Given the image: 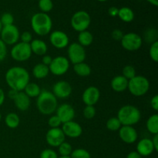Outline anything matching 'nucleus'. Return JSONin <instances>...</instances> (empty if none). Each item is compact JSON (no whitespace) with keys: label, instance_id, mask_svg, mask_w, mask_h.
<instances>
[{"label":"nucleus","instance_id":"1","mask_svg":"<svg viewBox=\"0 0 158 158\" xmlns=\"http://www.w3.org/2000/svg\"><path fill=\"white\" fill-rule=\"evenodd\" d=\"M6 82L10 89L21 92L29 83V73L22 66H12L9 68L5 76Z\"/></svg>","mask_w":158,"mask_h":158},{"label":"nucleus","instance_id":"2","mask_svg":"<svg viewBox=\"0 0 158 158\" xmlns=\"http://www.w3.org/2000/svg\"><path fill=\"white\" fill-rule=\"evenodd\" d=\"M37 109L43 115H51L58 107L57 98L52 92L43 89L41 90L36 100Z\"/></svg>","mask_w":158,"mask_h":158},{"label":"nucleus","instance_id":"3","mask_svg":"<svg viewBox=\"0 0 158 158\" xmlns=\"http://www.w3.org/2000/svg\"><path fill=\"white\" fill-rule=\"evenodd\" d=\"M31 26L35 34L40 36L48 35L52 28V21L47 13L37 12L31 18Z\"/></svg>","mask_w":158,"mask_h":158},{"label":"nucleus","instance_id":"4","mask_svg":"<svg viewBox=\"0 0 158 158\" xmlns=\"http://www.w3.org/2000/svg\"><path fill=\"white\" fill-rule=\"evenodd\" d=\"M117 117L122 126H134L140 121L141 114L136 106L133 105H125L119 110Z\"/></svg>","mask_w":158,"mask_h":158},{"label":"nucleus","instance_id":"5","mask_svg":"<svg viewBox=\"0 0 158 158\" xmlns=\"http://www.w3.org/2000/svg\"><path fill=\"white\" fill-rule=\"evenodd\" d=\"M127 89L134 97H142L150 89V82L143 76L136 75L134 78L128 80Z\"/></svg>","mask_w":158,"mask_h":158},{"label":"nucleus","instance_id":"6","mask_svg":"<svg viewBox=\"0 0 158 158\" xmlns=\"http://www.w3.org/2000/svg\"><path fill=\"white\" fill-rule=\"evenodd\" d=\"M71 26L77 32H83L87 30L90 26L91 18L87 12L83 10L76 12L71 18Z\"/></svg>","mask_w":158,"mask_h":158},{"label":"nucleus","instance_id":"7","mask_svg":"<svg viewBox=\"0 0 158 158\" xmlns=\"http://www.w3.org/2000/svg\"><path fill=\"white\" fill-rule=\"evenodd\" d=\"M30 45L23 42L15 43L11 49L10 54L14 60L18 62L27 61L32 56Z\"/></svg>","mask_w":158,"mask_h":158},{"label":"nucleus","instance_id":"8","mask_svg":"<svg viewBox=\"0 0 158 158\" xmlns=\"http://www.w3.org/2000/svg\"><path fill=\"white\" fill-rule=\"evenodd\" d=\"M121 46L127 51H137L140 49L143 44V39L135 32H128L123 34L121 40Z\"/></svg>","mask_w":158,"mask_h":158},{"label":"nucleus","instance_id":"9","mask_svg":"<svg viewBox=\"0 0 158 158\" xmlns=\"http://www.w3.org/2000/svg\"><path fill=\"white\" fill-rule=\"evenodd\" d=\"M69 60L66 57L60 56L52 59L49 66V72L55 76H63L68 72L69 69Z\"/></svg>","mask_w":158,"mask_h":158},{"label":"nucleus","instance_id":"10","mask_svg":"<svg viewBox=\"0 0 158 158\" xmlns=\"http://www.w3.org/2000/svg\"><path fill=\"white\" fill-rule=\"evenodd\" d=\"M1 40L7 46L11 45L13 46L15 43H18L20 37L19 30L15 25H10V26H3L1 32Z\"/></svg>","mask_w":158,"mask_h":158},{"label":"nucleus","instance_id":"11","mask_svg":"<svg viewBox=\"0 0 158 158\" xmlns=\"http://www.w3.org/2000/svg\"><path fill=\"white\" fill-rule=\"evenodd\" d=\"M67 54L69 63H72L73 65L84 62L86 59L84 47L78 43H73L69 45L67 49Z\"/></svg>","mask_w":158,"mask_h":158},{"label":"nucleus","instance_id":"12","mask_svg":"<svg viewBox=\"0 0 158 158\" xmlns=\"http://www.w3.org/2000/svg\"><path fill=\"white\" fill-rule=\"evenodd\" d=\"M66 136L60 127L50 128L46 134V140L49 146L58 148L63 142L65 141Z\"/></svg>","mask_w":158,"mask_h":158},{"label":"nucleus","instance_id":"13","mask_svg":"<svg viewBox=\"0 0 158 158\" xmlns=\"http://www.w3.org/2000/svg\"><path fill=\"white\" fill-rule=\"evenodd\" d=\"M49 42L56 49H64L69 45V39L66 32L61 30H55L49 35Z\"/></svg>","mask_w":158,"mask_h":158},{"label":"nucleus","instance_id":"14","mask_svg":"<svg viewBox=\"0 0 158 158\" xmlns=\"http://www.w3.org/2000/svg\"><path fill=\"white\" fill-rule=\"evenodd\" d=\"M72 86L68 82L61 80L58 81L52 86V94L57 99L68 98L72 94Z\"/></svg>","mask_w":158,"mask_h":158},{"label":"nucleus","instance_id":"15","mask_svg":"<svg viewBox=\"0 0 158 158\" xmlns=\"http://www.w3.org/2000/svg\"><path fill=\"white\" fill-rule=\"evenodd\" d=\"M100 97V92L97 87L90 86L86 88L83 93L82 100L86 106H94L97 104Z\"/></svg>","mask_w":158,"mask_h":158},{"label":"nucleus","instance_id":"16","mask_svg":"<svg viewBox=\"0 0 158 158\" xmlns=\"http://www.w3.org/2000/svg\"><path fill=\"white\" fill-rule=\"evenodd\" d=\"M118 131L120 138L127 144L135 143L138 138L137 131L133 126H122Z\"/></svg>","mask_w":158,"mask_h":158},{"label":"nucleus","instance_id":"17","mask_svg":"<svg viewBox=\"0 0 158 158\" xmlns=\"http://www.w3.org/2000/svg\"><path fill=\"white\" fill-rule=\"evenodd\" d=\"M56 115L60 118L62 123L71 121L75 117V110L69 103H63L56 110Z\"/></svg>","mask_w":158,"mask_h":158},{"label":"nucleus","instance_id":"18","mask_svg":"<svg viewBox=\"0 0 158 158\" xmlns=\"http://www.w3.org/2000/svg\"><path fill=\"white\" fill-rule=\"evenodd\" d=\"M61 129L65 136L70 138H77L80 137L83 133L82 127L73 120L63 123Z\"/></svg>","mask_w":158,"mask_h":158},{"label":"nucleus","instance_id":"19","mask_svg":"<svg viewBox=\"0 0 158 158\" xmlns=\"http://www.w3.org/2000/svg\"><path fill=\"white\" fill-rule=\"evenodd\" d=\"M137 151L141 157H148L155 151L152 140L149 138H143L137 144Z\"/></svg>","mask_w":158,"mask_h":158},{"label":"nucleus","instance_id":"20","mask_svg":"<svg viewBox=\"0 0 158 158\" xmlns=\"http://www.w3.org/2000/svg\"><path fill=\"white\" fill-rule=\"evenodd\" d=\"M111 88L117 93H122L127 89L128 80L122 75L116 76L111 80Z\"/></svg>","mask_w":158,"mask_h":158},{"label":"nucleus","instance_id":"21","mask_svg":"<svg viewBox=\"0 0 158 158\" xmlns=\"http://www.w3.org/2000/svg\"><path fill=\"white\" fill-rule=\"evenodd\" d=\"M15 107L21 111H26L30 106V98L23 91L19 92L18 95L13 100Z\"/></svg>","mask_w":158,"mask_h":158},{"label":"nucleus","instance_id":"22","mask_svg":"<svg viewBox=\"0 0 158 158\" xmlns=\"http://www.w3.org/2000/svg\"><path fill=\"white\" fill-rule=\"evenodd\" d=\"M32 53L36 56H44L46 55L48 50L47 44L43 40L35 39L32 40L29 43Z\"/></svg>","mask_w":158,"mask_h":158},{"label":"nucleus","instance_id":"23","mask_svg":"<svg viewBox=\"0 0 158 158\" xmlns=\"http://www.w3.org/2000/svg\"><path fill=\"white\" fill-rule=\"evenodd\" d=\"M73 70L77 75L82 77H86L90 75L91 68L90 66L85 62L77 63L73 65Z\"/></svg>","mask_w":158,"mask_h":158},{"label":"nucleus","instance_id":"24","mask_svg":"<svg viewBox=\"0 0 158 158\" xmlns=\"http://www.w3.org/2000/svg\"><path fill=\"white\" fill-rule=\"evenodd\" d=\"M49 66L43 64V63H38L35 65L32 69V75L36 79H44L49 75Z\"/></svg>","mask_w":158,"mask_h":158},{"label":"nucleus","instance_id":"25","mask_svg":"<svg viewBox=\"0 0 158 158\" xmlns=\"http://www.w3.org/2000/svg\"><path fill=\"white\" fill-rule=\"evenodd\" d=\"M117 16L124 23H131L134 19V12L131 8L124 6L119 9Z\"/></svg>","mask_w":158,"mask_h":158},{"label":"nucleus","instance_id":"26","mask_svg":"<svg viewBox=\"0 0 158 158\" xmlns=\"http://www.w3.org/2000/svg\"><path fill=\"white\" fill-rule=\"evenodd\" d=\"M94 41V35L88 30L83 31L79 32L78 35V43L82 46H89L92 44Z\"/></svg>","mask_w":158,"mask_h":158},{"label":"nucleus","instance_id":"27","mask_svg":"<svg viewBox=\"0 0 158 158\" xmlns=\"http://www.w3.org/2000/svg\"><path fill=\"white\" fill-rule=\"evenodd\" d=\"M23 92L29 98H34V97H38V96L40 95L41 93V88L37 83H29L23 89Z\"/></svg>","mask_w":158,"mask_h":158},{"label":"nucleus","instance_id":"28","mask_svg":"<svg viewBox=\"0 0 158 158\" xmlns=\"http://www.w3.org/2000/svg\"><path fill=\"white\" fill-rule=\"evenodd\" d=\"M5 123L9 128L15 129L18 127L20 123L19 117L15 113H9L5 117Z\"/></svg>","mask_w":158,"mask_h":158},{"label":"nucleus","instance_id":"29","mask_svg":"<svg viewBox=\"0 0 158 158\" xmlns=\"http://www.w3.org/2000/svg\"><path fill=\"white\" fill-rule=\"evenodd\" d=\"M147 129L151 134H158V115L157 114H152L146 123Z\"/></svg>","mask_w":158,"mask_h":158},{"label":"nucleus","instance_id":"30","mask_svg":"<svg viewBox=\"0 0 158 158\" xmlns=\"http://www.w3.org/2000/svg\"><path fill=\"white\" fill-rule=\"evenodd\" d=\"M58 151L61 157H69L73 151V147L69 143L64 141L58 147Z\"/></svg>","mask_w":158,"mask_h":158},{"label":"nucleus","instance_id":"31","mask_svg":"<svg viewBox=\"0 0 158 158\" xmlns=\"http://www.w3.org/2000/svg\"><path fill=\"white\" fill-rule=\"evenodd\" d=\"M106 127L110 131H118L122 127L121 123L117 117H111L106 121Z\"/></svg>","mask_w":158,"mask_h":158},{"label":"nucleus","instance_id":"32","mask_svg":"<svg viewBox=\"0 0 158 158\" xmlns=\"http://www.w3.org/2000/svg\"><path fill=\"white\" fill-rule=\"evenodd\" d=\"M38 6L41 12L48 13L53 9V2L52 0H39Z\"/></svg>","mask_w":158,"mask_h":158},{"label":"nucleus","instance_id":"33","mask_svg":"<svg viewBox=\"0 0 158 158\" xmlns=\"http://www.w3.org/2000/svg\"><path fill=\"white\" fill-rule=\"evenodd\" d=\"M69 157L71 158H91V155L89 151L86 150L83 148H77L73 150Z\"/></svg>","mask_w":158,"mask_h":158},{"label":"nucleus","instance_id":"34","mask_svg":"<svg viewBox=\"0 0 158 158\" xmlns=\"http://www.w3.org/2000/svg\"><path fill=\"white\" fill-rule=\"evenodd\" d=\"M0 22L3 26H10L13 25L14 23V16L10 13V12H5L0 17Z\"/></svg>","mask_w":158,"mask_h":158},{"label":"nucleus","instance_id":"35","mask_svg":"<svg viewBox=\"0 0 158 158\" xmlns=\"http://www.w3.org/2000/svg\"><path fill=\"white\" fill-rule=\"evenodd\" d=\"M122 76L128 80L134 78L136 76V70L134 66H131V65L125 66L123 69V75Z\"/></svg>","mask_w":158,"mask_h":158},{"label":"nucleus","instance_id":"36","mask_svg":"<svg viewBox=\"0 0 158 158\" xmlns=\"http://www.w3.org/2000/svg\"><path fill=\"white\" fill-rule=\"evenodd\" d=\"M149 55L151 60L155 63L158 61V41L151 43L149 49Z\"/></svg>","mask_w":158,"mask_h":158},{"label":"nucleus","instance_id":"37","mask_svg":"<svg viewBox=\"0 0 158 158\" xmlns=\"http://www.w3.org/2000/svg\"><path fill=\"white\" fill-rule=\"evenodd\" d=\"M96 113L97 111H96V108L94 107V106H86L83 111L84 117L88 120L94 118L96 115Z\"/></svg>","mask_w":158,"mask_h":158},{"label":"nucleus","instance_id":"38","mask_svg":"<svg viewBox=\"0 0 158 158\" xmlns=\"http://www.w3.org/2000/svg\"><path fill=\"white\" fill-rule=\"evenodd\" d=\"M48 124L51 128H58L63 123H62L61 120H60V118L56 115H52L48 120Z\"/></svg>","mask_w":158,"mask_h":158},{"label":"nucleus","instance_id":"39","mask_svg":"<svg viewBox=\"0 0 158 158\" xmlns=\"http://www.w3.org/2000/svg\"><path fill=\"white\" fill-rule=\"evenodd\" d=\"M58 154L52 149H45L40 154V158H58Z\"/></svg>","mask_w":158,"mask_h":158},{"label":"nucleus","instance_id":"40","mask_svg":"<svg viewBox=\"0 0 158 158\" xmlns=\"http://www.w3.org/2000/svg\"><path fill=\"white\" fill-rule=\"evenodd\" d=\"M146 40L148 42H151V43H153L154 42L157 41V40L156 38H157V32L156 31V29H151L147 32L146 33Z\"/></svg>","mask_w":158,"mask_h":158},{"label":"nucleus","instance_id":"41","mask_svg":"<svg viewBox=\"0 0 158 158\" xmlns=\"http://www.w3.org/2000/svg\"><path fill=\"white\" fill-rule=\"evenodd\" d=\"M19 39L21 40V42L25 43H30L32 40V34L30 33L28 31H26V32H23V33L20 34Z\"/></svg>","mask_w":158,"mask_h":158},{"label":"nucleus","instance_id":"42","mask_svg":"<svg viewBox=\"0 0 158 158\" xmlns=\"http://www.w3.org/2000/svg\"><path fill=\"white\" fill-rule=\"evenodd\" d=\"M7 56V47L0 39V62L3 61Z\"/></svg>","mask_w":158,"mask_h":158},{"label":"nucleus","instance_id":"43","mask_svg":"<svg viewBox=\"0 0 158 158\" xmlns=\"http://www.w3.org/2000/svg\"><path fill=\"white\" fill-rule=\"evenodd\" d=\"M111 35H112V38L114 39V40H117V41H120L122 39V37H123V33L121 30L117 29H114V30L113 31Z\"/></svg>","mask_w":158,"mask_h":158},{"label":"nucleus","instance_id":"44","mask_svg":"<svg viewBox=\"0 0 158 158\" xmlns=\"http://www.w3.org/2000/svg\"><path fill=\"white\" fill-rule=\"evenodd\" d=\"M151 106L152 109H154L155 111L158 110V95L154 96L153 98L151 99Z\"/></svg>","mask_w":158,"mask_h":158},{"label":"nucleus","instance_id":"45","mask_svg":"<svg viewBox=\"0 0 158 158\" xmlns=\"http://www.w3.org/2000/svg\"><path fill=\"white\" fill-rule=\"evenodd\" d=\"M119 9L118 8L115 7V6H111L108 9V14L110 15L111 17H116L118 15Z\"/></svg>","mask_w":158,"mask_h":158},{"label":"nucleus","instance_id":"46","mask_svg":"<svg viewBox=\"0 0 158 158\" xmlns=\"http://www.w3.org/2000/svg\"><path fill=\"white\" fill-rule=\"evenodd\" d=\"M52 56H49V55H44L43 56V60H42V61H43V64H44V65H46V66H49V65H50V63H51V62H52Z\"/></svg>","mask_w":158,"mask_h":158},{"label":"nucleus","instance_id":"47","mask_svg":"<svg viewBox=\"0 0 158 158\" xmlns=\"http://www.w3.org/2000/svg\"><path fill=\"white\" fill-rule=\"evenodd\" d=\"M18 94H19V91L15 90V89H10L9 90V92H8V97H9V99L14 100H15V97H16V96L18 95Z\"/></svg>","mask_w":158,"mask_h":158},{"label":"nucleus","instance_id":"48","mask_svg":"<svg viewBox=\"0 0 158 158\" xmlns=\"http://www.w3.org/2000/svg\"><path fill=\"white\" fill-rule=\"evenodd\" d=\"M152 143L155 151H158V134H154V137L152 138Z\"/></svg>","mask_w":158,"mask_h":158},{"label":"nucleus","instance_id":"49","mask_svg":"<svg viewBox=\"0 0 158 158\" xmlns=\"http://www.w3.org/2000/svg\"><path fill=\"white\" fill-rule=\"evenodd\" d=\"M127 158H142V157L137 151H131L127 154Z\"/></svg>","mask_w":158,"mask_h":158},{"label":"nucleus","instance_id":"50","mask_svg":"<svg viewBox=\"0 0 158 158\" xmlns=\"http://www.w3.org/2000/svg\"><path fill=\"white\" fill-rule=\"evenodd\" d=\"M5 99H6V96H5V93L2 89L0 88V106L4 103Z\"/></svg>","mask_w":158,"mask_h":158},{"label":"nucleus","instance_id":"51","mask_svg":"<svg viewBox=\"0 0 158 158\" xmlns=\"http://www.w3.org/2000/svg\"><path fill=\"white\" fill-rule=\"evenodd\" d=\"M149 3H151V5L154 6H158V0H147Z\"/></svg>","mask_w":158,"mask_h":158},{"label":"nucleus","instance_id":"52","mask_svg":"<svg viewBox=\"0 0 158 158\" xmlns=\"http://www.w3.org/2000/svg\"><path fill=\"white\" fill-rule=\"evenodd\" d=\"M2 25L1 22H0V32H1V31H2Z\"/></svg>","mask_w":158,"mask_h":158},{"label":"nucleus","instance_id":"53","mask_svg":"<svg viewBox=\"0 0 158 158\" xmlns=\"http://www.w3.org/2000/svg\"><path fill=\"white\" fill-rule=\"evenodd\" d=\"M98 2H104L108 1V0H97Z\"/></svg>","mask_w":158,"mask_h":158},{"label":"nucleus","instance_id":"54","mask_svg":"<svg viewBox=\"0 0 158 158\" xmlns=\"http://www.w3.org/2000/svg\"><path fill=\"white\" fill-rule=\"evenodd\" d=\"M58 158H71V157H69H69H61V156H60V157H58Z\"/></svg>","mask_w":158,"mask_h":158},{"label":"nucleus","instance_id":"55","mask_svg":"<svg viewBox=\"0 0 158 158\" xmlns=\"http://www.w3.org/2000/svg\"><path fill=\"white\" fill-rule=\"evenodd\" d=\"M1 120H2V114H0V121H1Z\"/></svg>","mask_w":158,"mask_h":158}]
</instances>
